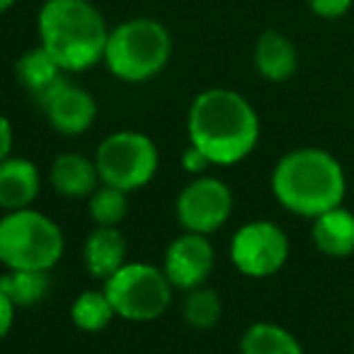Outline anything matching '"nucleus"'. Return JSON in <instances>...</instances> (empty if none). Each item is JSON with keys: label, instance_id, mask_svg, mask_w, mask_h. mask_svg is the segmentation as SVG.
Wrapping results in <instances>:
<instances>
[{"label": "nucleus", "instance_id": "nucleus-1", "mask_svg": "<svg viewBox=\"0 0 354 354\" xmlns=\"http://www.w3.org/2000/svg\"><path fill=\"white\" fill-rule=\"evenodd\" d=\"M189 143L207 153L212 165L228 167L245 160L260 141V117L241 93L209 88L187 112Z\"/></svg>", "mask_w": 354, "mask_h": 354}, {"label": "nucleus", "instance_id": "nucleus-2", "mask_svg": "<svg viewBox=\"0 0 354 354\" xmlns=\"http://www.w3.org/2000/svg\"><path fill=\"white\" fill-rule=\"evenodd\" d=\"M272 194L304 218H315L339 207L347 194V177L333 153L323 148H296L281 156L272 170Z\"/></svg>", "mask_w": 354, "mask_h": 354}, {"label": "nucleus", "instance_id": "nucleus-3", "mask_svg": "<svg viewBox=\"0 0 354 354\" xmlns=\"http://www.w3.org/2000/svg\"><path fill=\"white\" fill-rule=\"evenodd\" d=\"M37 32L39 46L66 73H83L104 59L109 30L90 0H44Z\"/></svg>", "mask_w": 354, "mask_h": 354}, {"label": "nucleus", "instance_id": "nucleus-4", "mask_svg": "<svg viewBox=\"0 0 354 354\" xmlns=\"http://www.w3.org/2000/svg\"><path fill=\"white\" fill-rule=\"evenodd\" d=\"M172 56V37L158 20L133 17L109 30L104 66L124 83H146L156 78Z\"/></svg>", "mask_w": 354, "mask_h": 354}, {"label": "nucleus", "instance_id": "nucleus-5", "mask_svg": "<svg viewBox=\"0 0 354 354\" xmlns=\"http://www.w3.org/2000/svg\"><path fill=\"white\" fill-rule=\"evenodd\" d=\"M64 231L35 207L6 212L0 218V262L8 270L51 272L64 257Z\"/></svg>", "mask_w": 354, "mask_h": 354}, {"label": "nucleus", "instance_id": "nucleus-6", "mask_svg": "<svg viewBox=\"0 0 354 354\" xmlns=\"http://www.w3.org/2000/svg\"><path fill=\"white\" fill-rule=\"evenodd\" d=\"M117 318L129 323L158 320L172 304V284L160 267L148 262H127L119 272L102 281Z\"/></svg>", "mask_w": 354, "mask_h": 354}, {"label": "nucleus", "instance_id": "nucleus-7", "mask_svg": "<svg viewBox=\"0 0 354 354\" xmlns=\"http://www.w3.org/2000/svg\"><path fill=\"white\" fill-rule=\"evenodd\" d=\"M93 160L97 165L102 185H112L124 192H136L153 183L160 165V156L153 138L129 129L104 136Z\"/></svg>", "mask_w": 354, "mask_h": 354}, {"label": "nucleus", "instance_id": "nucleus-8", "mask_svg": "<svg viewBox=\"0 0 354 354\" xmlns=\"http://www.w3.org/2000/svg\"><path fill=\"white\" fill-rule=\"evenodd\" d=\"M231 262L250 279L272 277L289 260V236L281 226L267 218L243 223L231 238Z\"/></svg>", "mask_w": 354, "mask_h": 354}, {"label": "nucleus", "instance_id": "nucleus-9", "mask_svg": "<svg viewBox=\"0 0 354 354\" xmlns=\"http://www.w3.org/2000/svg\"><path fill=\"white\" fill-rule=\"evenodd\" d=\"M177 221L183 231L212 236L228 223L233 214V192L221 177L202 175L185 185L175 202Z\"/></svg>", "mask_w": 354, "mask_h": 354}, {"label": "nucleus", "instance_id": "nucleus-10", "mask_svg": "<svg viewBox=\"0 0 354 354\" xmlns=\"http://www.w3.org/2000/svg\"><path fill=\"white\" fill-rule=\"evenodd\" d=\"M214 267H216V250H214L209 236L202 233H180L162 255V267L172 289L192 291L209 281Z\"/></svg>", "mask_w": 354, "mask_h": 354}, {"label": "nucleus", "instance_id": "nucleus-11", "mask_svg": "<svg viewBox=\"0 0 354 354\" xmlns=\"http://www.w3.org/2000/svg\"><path fill=\"white\" fill-rule=\"evenodd\" d=\"M39 107L44 109L49 127L61 136H80L93 127L97 117V102L93 95L68 80L56 93H51Z\"/></svg>", "mask_w": 354, "mask_h": 354}, {"label": "nucleus", "instance_id": "nucleus-12", "mask_svg": "<svg viewBox=\"0 0 354 354\" xmlns=\"http://www.w3.org/2000/svg\"><path fill=\"white\" fill-rule=\"evenodd\" d=\"M41 192V175L30 158L10 156L0 162V209L20 212L30 209Z\"/></svg>", "mask_w": 354, "mask_h": 354}, {"label": "nucleus", "instance_id": "nucleus-13", "mask_svg": "<svg viewBox=\"0 0 354 354\" xmlns=\"http://www.w3.org/2000/svg\"><path fill=\"white\" fill-rule=\"evenodd\" d=\"M83 265L93 279H109L127 265V238L119 228L95 226L83 243Z\"/></svg>", "mask_w": 354, "mask_h": 354}, {"label": "nucleus", "instance_id": "nucleus-14", "mask_svg": "<svg viewBox=\"0 0 354 354\" xmlns=\"http://www.w3.org/2000/svg\"><path fill=\"white\" fill-rule=\"evenodd\" d=\"M49 183L66 199H88L102 185L95 160L83 153H61L54 158Z\"/></svg>", "mask_w": 354, "mask_h": 354}, {"label": "nucleus", "instance_id": "nucleus-15", "mask_svg": "<svg viewBox=\"0 0 354 354\" xmlns=\"http://www.w3.org/2000/svg\"><path fill=\"white\" fill-rule=\"evenodd\" d=\"M15 75L37 104H41L51 93H56L66 83V71L51 59V54L44 46H35V49L25 51L15 64Z\"/></svg>", "mask_w": 354, "mask_h": 354}, {"label": "nucleus", "instance_id": "nucleus-16", "mask_svg": "<svg viewBox=\"0 0 354 354\" xmlns=\"http://www.w3.org/2000/svg\"><path fill=\"white\" fill-rule=\"evenodd\" d=\"M310 238L323 255L342 260L354 255V214L342 204L310 218Z\"/></svg>", "mask_w": 354, "mask_h": 354}, {"label": "nucleus", "instance_id": "nucleus-17", "mask_svg": "<svg viewBox=\"0 0 354 354\" xmlns=\"http://www.w3.org/2000/svg\"><path fill=\"white\" fill-rule=\"evenodd\" d=\"M255 68L270 83H284L299 68V51L281 32L267 30L255 44Z\"/></svg>", "mask_w": 354, "mask_h": 354}, {"label": "nucleus", "instance_id": "nucleus-18", "mask_svg": "<svg viewBox=\"0 0 354 354\" xmlns=\"http://www.w3.org/2000/svg\"><path fill=\"white\" fill-rule=\"evenodd\" d=\"M51 289L49 272L39 270H8L0 274V291L10 299L15 308H32L41 304Z\"/></svg>", "mask_w": 354, "mask_h": 354}, {"label": "nucleus", "instance_id": "nucleus-19", "mask_svg": "<svg viewBox=\"0 0 354 354\" xmlns=\"http://www.w3.org/2000/svg\"><path fill=\"white\" fill-rule=\"evenodd\" d=\"M241 354H304V347L281 325L252 323L241 337Z\"/></svg>", "mask_w": 354, "mask_h": 354}, {"label": "nucleus", "instance_id": "nucleus-20", "mask_svg": "<svg viewBox=\"0 0 354 354\" xmlns=\"http://www.w3.org/2000/svg\"><path fill=\"white\" fill-rule=\"evenodd\" d=\"M117 318L107 294L102 289H88L71 306V320L83 333H100Z\"/></svg>", "mask_w": 354, "mask_h": 354}, {"label": "nucleus", "instance_id": "nucleus-21", "mask_svg": "<svg viewBox=\"0 0 354 354\" xmlns=\"http://www.w3.org/2000/svg\"><path fill=\"white\" fill-rule=\"evenodd\" d=\"M88 214L95 226L119 228L129 216V192L112 185H100L88 197Z\"/></svg>", "mask_w": 354, "mask_h": 354}, {"label": "nucleus", "instance_id": "nucleus-22", "mask_svg": "<svg viewBox=\"0 0 354 354\" xmlns=\"http://www.w3.org/2000/svg\"><path fill=\"white\" fill-rule=\"evenodd\" d=\"M223 313L221 296L214 289H209L207 284L199 286V289L187 291L183 301V318L189 328L194 330H212L218 325Z\"/></svg>", "mask_w": 354, "mask_h": 354}, {"label": "nucleus", "instance_id": "nucleus-23", "mask_svg": "<svg viewBox=\"0 0 354 354\" xmlns=\"http://www.w3.org/2000/svg\"><path fill=\"white\" fill-rule=\"evenodd\" d=\"M310 12L323 20H337V17L347 15L354 0H306Z\"/></svg>", "mask_w": 354, "mask_h": 354}, {"label": "nucleus", "instance_id": "nucleus-24", "mask_svg": "<svg viewBox=\"0 0 354 354\" xmlns=\"http://www.w3.org/2000/svg\"><path fill=\"white\" fill-rule=\"evenodd\" d=\"M209 167H212V160L207 158V153L199 151L194 143H189L183 153V170L189 172L192 177H202V175H207Z\"/></svg>", "mask_w": 354, "mask_h": 354}, {"label": "nucleus", "instance_id": "nucleus-25", "mask_svg": "<svg viewBox=\"0 0 354 354\" xmlns=\"http://www.w3.org/2000/svg\"><path fill=\"white\" fill-rule=\"evenodd\" d=\"M15 310L17 308L10 304V299L0 291V339L8 337V333H10L12 325H15Z\"/></svg>", "mask_w": 354, "mask_h": 354}, {"label": "nucleus", "instance_id": "nucleus-26", "mask_svg": "<svg viewBox=\"0 0 354 354\" xmlns=\"http://www.w3.org/2000/svg\"><path fill=\"white\" fill-rule=\"evenodd\" d=\"M12 141H15L12 124L8 122V117H3V114H0V162L12 156Z\"/></svg>", "mask_w": 354, "mask_h": 354}, {"label": "nucleus", "instance_id": "nucleus-27", "mask_svg": "<svg viewBox=\"0 0 354 354\" xmlns=\"http://www.w3.org/2000/svg\"><path fill=\"white\" fill-rule=\"evenodd\" d=\"M15 3H17V0H0V15H6V12L10 10Z\"/></svg>", "mask_w": 354, "mask_h": 354}]
</instances>
